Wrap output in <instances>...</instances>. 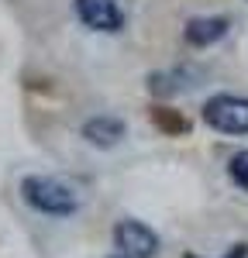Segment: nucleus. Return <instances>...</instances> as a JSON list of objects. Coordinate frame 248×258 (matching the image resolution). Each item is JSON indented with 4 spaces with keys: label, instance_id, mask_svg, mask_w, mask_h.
Masks as SVG:
<instances>
[{
    "label": "nucleus",
    "instance_id": "obj_1",
    "mask_svg": "<svg viewBox=\"0 0 248 258\" xmlns=\"http://www.w3.org/2000/svg\"><path fill=\"white\" fill-rule=\"evenodd\" d=\"M21 200L41 217H73L80 210V193L59 176H24Z\"/></svg>",
    "mask_w": 248,
    "mask_h": 258
},
{
    "label": "nucleus",
    "instance_id": "obj_2",
    "mask_svg": "<svg viewBox=\"0 0 248 258\" xmlns=\"http://www.w3.org/2000/svg\"><path fill=\"white\" fill-rule=\"evenodd\" d=\"M204 120L221 135H248V97L217 93L204 103Z\"/></svg>",
    "mask_w": 248,
    "mask_h": 258
},
{
    "label": "nucleus",
    "instance_id": "obj_3",
    "mask_svg": "<svg viewBox=\"0 0 248 258\" xmlns=\"http://www.w3.org/2000/svg\"><path fill=\"white\" fill-rule=\"evenodd\" d=\"M114 244H117V251L124 258H155L159 234L142 220H121L114 227Z\"/></svg>",
    "mask_w": 248,
    "mask_h": 258
},
{
    "label": "nucleus",
    "instance_id": "obj_4",
    "mask_svg": "<svg viewBox=\"0 0 248 258\" xmlns=\"http://www.w3.org/2000/svg\"><path fill=\"white\" fill-rule=\"evenodd\" d=\"M76 18L90 28V31H103V35H117L124 28V11L117 0H73Z\"/></svg>",
    "mask_w": 248,
    "mask_h": 258
},
{
    "label": "nucleus",
    "instance_id": "obj_5",
    "mask_svg": "<svg viewBox=\"0 0 248 258\" xmlns=\"http://www.w3.org/2000/svg\"><path fill=\"white\" fill-rule=\"evenodd\" d=\"M227 35V18H190L183 28V38L193 48H207Z\"/></svg>",
    "mask_w": 248,
    "mask_h": 258
},
{
    "label": "nucleus",
    "instance_id": "obj_6",
    "mask_svg": "<svg viewBox=\"0 0 248 258\" xmlns=\"http://www.w3.org/2000/svg\"><path fill=\"white\" fill-rule=\"evenodd\" d=\"M83 138L90 141V145H97V148H114V145L124 138V120L110 117V114L90 117L86 124H83Z\"/></svg>",
    "mask_w": 248,
    "mask_h": 258
},
{
    "label": "nucleus",
    "instance_id": "obj_7",
    "mask_svg": "<svg viewBox=\"0 0 248 258\" xmlns=\"http://www.w3.org/2000/svg\"><path fill=\"white\" fill-rule=\"evenodd\" d=\"M152 120H155V127H159V131L172 135V138L190 131V120H186L179 110H169V107H155V110H152Z\"/></svg>",
    "mask_w": 248,
    "mask_h": 258
},
{
    "label": "nucleus",
    "instance_id": "obj_8",
    "mask_svg": "<svg viewBox=\"0 0 248 258\" xmlns=\"http://www.w3.org/2000/svg\"><path fill=\"white\" fill-rule=\"evenodd\" d=\"M227 172H231V179H234L241 189H248V148H245V152H238V155H231Z\"/></svg>",
    "mask_w": 248,
    "mask_h": 258
},
{
    "label": "nucleus",
    "instance_id": "obj_9",
    "mask_svg": "<svg viewBox=\"0 0 248 258\" xmlns=\"http://www.w3.org/2000/svg\"><path fill=\"white\" fill-rule=\"evenodd\" d=\"M183 258H200V255H193V251H186ZM224 258H248V244H245V241H238V244H234V248H231V251H227Z\"/></svg>",
    "mask_w": 248,
    "mask_h": 258
},
{
    "label": "nucleus",
    "instance_id": "obj_10",
    "mask_svg": "<svg viewBox=\"0 0 248 258\" xmlns=\"http://www.w3.org/2000/svg\"><path fill=\"white\" fill-rule=\"evenodd\" d=\"M114 258H124V255H114Z\"/></svg>",
    "mask_w": 248,
    "mask_h": 258
}]
</instances>
